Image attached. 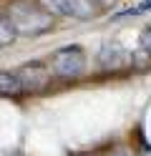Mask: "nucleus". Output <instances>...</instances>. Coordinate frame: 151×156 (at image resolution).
<instances>
[{"label":"nucleus","mask_w":151,"mask_h":156,"mask_svg":"<svg viewBox=\"0 0 151 156\" xmlns=\"http://www.w3.org/2000/svg\"><path fill=\"white\" fill-rule=\"evenodd\" d=\"M15 73L20 78V83H23V88H43L48 83V78H50L48 66H43V63H25Z\"/></svg>","instance_id":"obj_4"},{"label":"nucleus","mask_w":151,"mask_h":156,"mask_svg":"<svg viewBox=\"0 0 151 156\" xmlns=\"http://www.w3.org/2000/svg\"><path fill=\"white\" fill-rule=\"evenodd\" d=\"M98 61L106 68H118V66H126L131 61V55L124 51V45H118V43H103V48H101V53H98Z\"/></svg>","instance_id":"obj_5"},{"label":"nucleus","mask_w":151,"mask_h":156,"mask_svg":"<svg viewBox=\"0 0 151 156\" xmlns=\"http://www.w3.org/2000/svg\"><path fill=\"white\" fill-rule=\"evenodd\" d=\"M86 66V55L83 51H81L78 45H66V48H58V51L53 53V58H50V68L63 76V78H73L78 76L81 71H83Z\"/></svg>","instance_id":"obj_2"},{"label":"nucleus","mask_w":151,"mask_h":156,"mask_svg":"<svg viewBox=\"0 0 151 156\" xmlns=\"http://www.w3.org/2000/svg\"><path fill=\"white\" fill-rule=\"evenodd\" d=\"M18 91H23V83H20L18 73L0 71V96H15Z\"/></svg>","instance_id":"obj_6"},{"label":"nucleus","mask_w":151,"mask_h":156,"mask_svg":"<svg viewBox=\"0 0 151 156\" xmlns=\"http://www.w3.org/2000/svg\"><path fill=\"white\" fill-rule=\"evenodd\" d=\"M40 5L48 13L66 15V18H78V20H86V18L93 15L91 0H40Z\"/></svg>","instance_id":"obj_3"},{"label":"nucleus","mask_w":151,"mask_h":156,"mask_svg":"<svg viewBox=\"0 0 151 156\" xmlns=\"http://www.w3.org/2000/svg\"><path fill=\"white\" fill-rule=\"evenodd\" d=\"M144 156H151V151H146V154H144Z\"/></svg>","instance_id":"obj_10"},{"label":"nucleus","mask_w":151,"mask_h":156,"mask_svg":"<svg viewBox=\"0 0 151 156\" xmlns=\"http://www.w3.org/2000/svg\"><path fill=\"white\" fill-rule=\"evenodd\" d=\"M15 35H18V30H15L13 20H10V15L0 13V48H8L10 43L15 41Z\"/></svg>","instance_id":"obj_7"},{"label":"nucleus","mask_w":151,"mask_h":156,"mask_svg":"<svg viewBox=\"0 0 151 156\" xmlns=\"http://www.w3.org/2000/svg\"><path fill=\"white\" fill-rule=\"evenodd\" d=\"M10 20H13L18 33L25 35H38L50 28V13L43 5H30V3H18L10 8Z\"/></svg>","instance_id":"obj_1"},{"label":"nucleus","mask_w":151,"mask_h":156,"mask_svg":"<svg viewBox=\"0 0 151 156\" xmlns=\"http://www.w3.org/2000/svg\"><path fill=\"white\" fill-rule=\"evenodd\" d=\"M149 10H151V0H141L136 8H128V10L118 13V15H138V13H149Z\"/></svg>","instance_id":"obj_8"},{"label":"nucleus","mask_w":151,"mask_h":156,"mask_svg":"<svg viewBox=\"0 0 151 156\" xmlns=\"http://www.w3.org/2000/svg\"><path fill=\"white\" fill-rule=\"evenodd\" d=\"M141 45H144V51H149V53H151V25L141 30Z\"/></svg>","instance_id":"obj_9"}]
</instances>
